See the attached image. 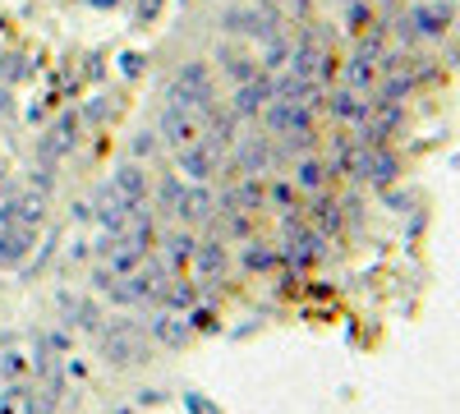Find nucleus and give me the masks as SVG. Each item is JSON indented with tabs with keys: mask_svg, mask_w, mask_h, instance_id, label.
<instances>
[{
	"mask_svg": "<svg viewBox=\"0 0 460 414\" xmlns=\"http://www.w3.org/2000/svg\"><path fill=\"white\" fill-rule=\"evenodd\" d=\"M93 341H97L102 364H106V368H115V373L138 368V364H147V359H152V336H147V327H138V322H129V318L106 322V327L93 336Z\"/></svg>",
	"mask_w": 460,
	"mask_h": 414,
	"instance_id": "f257e3e1",
	"label": "nucleus"
},
{
	"mask_svg": "<svg viewBox=\"0 0 460 414\" xmlns=\"http://www.w3.org/2000/svg\"><path fill=\"white\" fill-rule=\"evenodd\" d=\"M290 51H295V37L281 28V32H272V37H262V42H258V65L267 69V74H281L286 65H290Z\"/></svg>",
	"mask_w": 460,
	"mask_h": 414,
	"instance_id": "4be33fe9",
	"label": "nucleus"
},
{
	"mask_svg": "<svg viewBox=\"0 0 460 414\" xmlns=\"http://www.w3.org/2000/svg\"><path fill=\"white\" fill-rule=\"evenodd\" d=\"M184 318H189V327H194V336H199V331H221V322H217V309H212V304L189 309Z\"/></svg>",
	"mask_w": 460,
	"mask_h": 414,
	"instance_id": "c756f323",
	"label": "nucleus"
},
{
	"mask_svg": "<svg viewBox=\"0 0 460 414\" xmlns=\"http://www.w3.org/2000/svg\"><path fill=\"white\" fill-rule=\"evenodd\" d=\"M0 378H5V383H23L28 378V359L19 350H5V355H0Z\"/></svg>",
	"mask_w": 460,
	"mask_h": 414,
	"instance_id": "c85d7f7f",
	"label": "nucleus"
},
{
	"mask_svg": "<svg viewBox=\"0 0 460 414\" xmlns=\"http://www.w3.org/2000/svg\"><path fill=\"white\" fill-rule=\"evenodd\" d=\"M208 65H212V74H221V79L230 84V88H240V84H249L253 74H262V65H258V56L253 51H244L235 37H226V42H217L212 47V56H208Z\"/></svg>",
	"mask_w": 460,
	"mask_h": 414,
	"instance_id": "39448f33",
	"label": "nucleus"
},
{
	"mask_svg": "<svg viewBox=\"0 0 460 414\" xmlns=\"http://www.w3.org/2000/svg\"><path fill=\"white\" fill-rule=\"evenodd\" d=\"M184 194H189V180L180 171H162L157 184H152V207H162V212H180L184 207Z\"/></svg>",
	"mask_w": 460,
	"mask_h": 414,
	"instance_id": "412c9836",
	"label": "nucleus"
},
{
	"mask_svg": "<svg viewBox=\"0 0 460 414\" xmlns=\"http://www.w3.org/2000/svg\"><path fill=\"white\" fill-rule=\"evenodd\" d=\"M69 221H93V198H74L69 203Z\"/></svg>",
	"mask_w": 460,
	"mask_h": 414,
	"instance_id": "473e14b6",
	"label": "nucleus"
},
{
	"mask_svg": "<svg viewBox=\"0 0 460 414\" xmlns=\"http://www.w3.org/2000/svg\"><path fill=\"white\" fill-rule=\"evenodd\" d=\"M60 304H65V322L74 327V331H88V336H97L102 327H106V313H102V304L97 299H69V295H60Z\"/></svg>",
	"mask_w": 460,
	"mask_h": 414,
	"instance_id": "aec40b11",
	"label": "nucleus"
},
{
	"mask_svg": "<svg viewBox=\"0 0 460 414\" xmlns=\"http://www.w3.org/2000/svg\"><path fill=\"white\" fill-rule=\"evenodd\" d=\"M120 69H125V79H138V74H143V56L138 51H125L120 56Z\"/></svg>",
	"mask_w": 460,
	"mask_h": 414,
	"instance_id": "2f4dec72",
	"label": "nucleus"
},
{
	"mask_svg": "<svg viewBox=\"0 0 460 414\" xmlns=\"http://www.w3.org/2000/svg\"><path fill=\"white\" fill-rule=\"evenodd\" d=\"M194 249H199V235L189 231V225H180V231L162 235V262H166L175 277L189 272V262H194Z\"/></svg>",
	"mask_w": 460,
	"mask_h": 414,
	"instance_id": "6ab92c4d",
	"label": "nucleus"
},
{
	"mask_svg": "<svg viewBox=\"0 0 460 414\" xmlns=\"http://www.w3.org/2000/svg\"><path fill=\"white\" fill-rule=\"evenodd\" d=\"M14 110H19V106H14V92L0 88V116H14Z\"/></svg>",
	"mask_w": 460,
	"mask_h": 414,
	"instance_id": "f704fd0d",
	"label": "nucleus"
},
{
	"mask_svg": "<svg viewBox=\"0 0 460 414\" xmlns=\"http://www.w3.org/2000/svg\"><path fill=\"white\" fill-rule=\"evenodd\" d=\"M125 147H129V162H152L162 153V138H157V129H134Z\"/></svg>",
	"mask_w": 460,
	"mask_h": 414,
	"instance_id": "bb28decb",
	"label": "nucleus"
},
{
	"mask_svg": "<svg viewBox=\"0 0 460 414\" xmlns=\"http://www.w3.org/2000/svg\"><path fill=\"white\" fill-rule=\"evenodd\" d=\"M69 258H74V262H88V258H93V240H74V244H69Z\"/></svg>",
	"mask_w": 460,
	"mask_h": 414,
	"instance_id": "72a5a7b5",
	"label": "nucleus"
},
{
	"mask_svg": "<svg viewBox=\"0 0 460 414\" xmlns=\"http://www.w3.org/2000/svg\"><path fill=\"white\" fill-rule=\"evenodd\" d=\"M152 129H157V138L166 143V147H189L194 138H203V125H199V116L194 110H184V106H171V101H162V110H157V120H152Z\"/></svg>",
	"mask_w": 460,
	"mask_h": 414,
	"instance_id": "1a4fd4ad",
	"label": "nucleus"
},
{
	"mask_svg": "<svg viewBox=\"0 0 460 414\" xmlns=\"http://www.w3.org/2000/svg\"><path fill=\"white\" fill-rule=\"evenodd\" d=\"M111 189L120 194V198H129L134 207H147L152 203V175H147V166L143 162H115V171H111Z\"/></svg>",
	"mask_w": 460,
	"mask_h": 414,
	"instance_id": "f8f14e48",
	"label": "nucleus"
},
{
	"mask_svg": "<svg viewBox=\"0 0 460 414\" xmlns=\"http://www.w3.org/2000/svg\"><path fill=\"white\" fill-rule=\"evenodd\" d=\"M217 212H221V203H217V189H212V184H189L184 207H180L175 216L189 225V231H194V225H212Z\"/></svg>",
	"mask_w": 460,
	"mask_h": 414,
	"instance_id": "dca6fc26",
	"label": "nucleus"
},
{
	"mask_svg": "<svg viewBox=\"0 0 460 414\" xmlns=\"http://www.w3.org/2000/svg\"><path fill=\"white\" fill-rule=\"evenodd\" d=\"M171 277H175V272L166 268L162 258H143V268L125 277V281H129V290H134V304H157V309H162Z\"/></svg>",
	"mask_w": 460,
	"mask_h": 414,
	"instance_id": "9d476101",
	"label": "nucleus"
},
{
	"mask_svg": "<svg viewBox=\"0 0 460 414\" xmlns=\"http://www.w3.org/2000/svg\"><path fill=\"white\" fill-rule=\"evenodd\" d=\"M37 249V231L28 225H0V268H23Z\"/></svg>",
	"mask_w": 460,
	"mask_h": 414,
	"instance_id": "a211bd4d",
	"label": "nucleus"
},
{
	"mask_svg": "<svg viewBox=\"0 0 460 414\" xmlns=\"http://www.w3.org/2000/svg\"><path fill=\"white\" fill-rule=\"evenodd\" d=\"M88 5H93V10H120L125 0H88Z\"/></svg>",
	"mask_w": 460,
	"mask_h": 414,
	"instance_id": "c9c22d12",
	"label": "nucleus"
},
{
	"mask_svg": "<svg viewBox=\"0 0 460 414\" xmlns=\"http://www.w3.org/2000/svg\"><path fill=\"white\" fill-rule=\"evenodd\" d=\"M79 143H84V116L79 110H60L47 125V134L37 138V166H60Z\"/></svg>",
	"mask_w": 460,
	"mask_h": 414,
	"instance_id": "20e7f679",
	"label": "nucleus"
},
{
	"mask_svg": "<svg viewBox=\"0 0 460 414\" xmlns=\"http://www.w3.org/2000/svg\"><path fill=\"white\" fill-rule=\"evenodd\" d=\"M235 262H240V272H249V277H281L286 272L277 240H267V235H253L249 244H240Z\"/></svg>",
	"mask_w": 460,
	"mask_h": 414,
	"instance_id": "9b49d317",
	"label": "nucleus"
},
{
	"mask_svg": "<svg viewBox=\"0 0 460 414\" xmlns=\"http://www.w3.org/2000/svg\"><path fill=\"white\" fill-rule=\"evenodd\" d=\"M79 116H84V129H102L120 116V97H88Z\"/></svg>",
	"mask_w": 460,
	"mask_h": 414,
	"instance_id": "393cba45",
	"label": "nucleus"
},
{
	"mask_svg": "<svg viewBox=\"0 0 460 414\" xmlns=\"http://www.w3.org/2000/svg\"><path fill=\"white\" fill-rule=\"evenodd\" d=\"M115 414H134V410H129V405H120V410H115Z\"/></svg>",
	"mask_w": 460,
	"mask_h": 414,
	"instance_id": "4c0bfd02",
	"label": "nucleus"
},
{
	"mask_svg": "<svg viewBox=\"0 0 460 414\" xmlns=\"http://www.w3.org/2000/svg\"><path fill=\"white\" fill-rule=\"evenodd\" d=\"M194 281H208V286H221L230 277V268H235V253H230V244L221 235H199V249H194Z\"/></svg>",
	"mask_w": 460,
	"mask_h": 414,
	"instance_id": "0eeeda50",
	"label": "nucleus"
},
{
	"mask_svg": "<svg viewBox=\"0 0 460 414\" xmlns=\"http://www.w3.org/2000/svg\"><path fill=\"white\" fill-rule=\"evenodd\" d=\"M28 74H32L28 56H19V51H5V47H0V88H14V84H23Z\"/></svg>",
	"mask_w": 460,
	"mask_h": 414,
	"instance_id": "a878e982",
	"label": "nucleus"
},
{
	"mask_svg": "<svg viewBox=\"0 0 460 414\" xmlns=\"http://www.w3.org/2000/svg\"><path fill=\"white\" fill-rule=\"evenodd\" d=\"M212 235H221L226 244H249L253 235H262V216H249V212H217V221L208 225Z\"/></svg>",
	"mask_w": 460,
	"mask_h": 414,
	"instance_id": "f3484780",
	"label": "nucleus"
},
{
	"mask_svg": "<svg viewBox=\"0 0 460 414\" xmlns=\"http://www.w3.org/2000/svg\"><path fill=\"white\" fill-rule=\"evenodd\" d=\"M162 10H166V0H129V23L134 28H152L162 19Z\"/></svg>",
	"mask_w": 460,
	"mask_h": 414,
	"instance_id": "cd10ccee",
	"label": "nucleus"
},
{
	"mask_svg": "<svg viewBox=\"0 0 460 414\" xmlns=\"http://www.w3.org/2000/svg\"><path fill=\"white\" fill-rule=\"evenodd\" d=\"M184 410L189 414H217V405L208 396H199V392H184Z\"/></svg>",
	"mask_w": 460,
	"mask_h": 414,
	"instance_id": "7c9ffc66",
	"label": "nucleus"
},
{
	"mask_svg": "<svg viewBox=\"0 0 460 414\" xmlns=\"http://www.w3.org/2000/svg\"><path fill=\"white\" fill-rule=\"evenodd\" d=\"M217 23H221L226 37H240V42H262V37H272V32L286 28V5H281V10H267V5H253V0H244V5H226Z\"/></svg>",
	"mask_w": 460,
	"mask_h": 414,
	"instance_id": "7ed1b4c3",
	"label": "nucleus"
},
{
	"mask_svg": "<svg viewBox=\"0 0 460 414\" xmlns=\"http://www.w3.org/2000/svg\"><path fill=\"white\" fill-rule=\"evenodd\" d=\"M0 32H5V37H10V19H5V14H0Z\"/></svg>",
	"mask_w": 460,
	"mask_h": 414,
	"instance_id": "e433bc0d",
	"label": "nucleus"
},
{
	"mask_svg": "<svg viewBox=\"0 0 460 414\" xmlns=\"http://www.w3.org/2000/svg\"><path fill=\"white\" fill-rule=\"evenodd\" d=\"M147 336H152V346H162V350H184L189 341H194V327H189L184 313L157 309V318L147 322Z\"/></svg>",
	"mask_w": 460,
	"mask_h": 414,
	"instance_id": "2eb2a0df",
	"label": "nucleus"
},
{
	"mask_svg": "<svg viewBox=\"0 0 460 414\" xmlns=\"http://www.w3.org/2000/svg\"><path fill=\"white\" fill-rule=\"evenodd\" d=\"M166 101L171 106H184V110H194V116H203L208 106H217V74L203 56H189L175 74H171V84H166Z\"/></svg>",
	"mask_w": 460,
	"mask_h": 414,
	"instance_id": "f03ea898",
	"label": "nucleus"
},
{
	"mask_svg": "<svg viewBox=\"0 0 460 414\" xmlns=\"http://www.w3.org/2000/svg\"><path fill=\"white\" fill-rule=\"evenodd\" d=\"M272 97H277V79L262 69V74H253L249 84H240L235 92H230V110H235L240 120H258V116H262V106L272 101Z\"/></svg>",
	"mask_w": 460,
	"mask_h": 414,
	"instance_id": "ddd939ff",
	"label": "nucleus"
},
{
	"mask_svg": "<svg viewBox=\"0 0 460 414\" xmlns=\"http://www.w3.org/2000/svg\"><path fill=\"white\" fill-rule=\"evenodd\" d=\"M304 203H309V198L295 189L290 175H272V180H267V207H272L277 216H286V212H299L304 216Z\"/></svg>",
	"mask_w": 460,
	"mask_h": 414,
	"instance_id": "b1692460",
	"label": "nucleus"
},
{
	"mask_svg": "<svg viewBox=\"0 0 460 414\" xmlns=\"http://www.w3.org/2000/svg\"><path fill=\"white\" fill-rule=\"evenodd\" d=\"M42 221H47V194H37V189H14L0 203V225H28V231H37Z\"/></svg>",
	"mask_w": 460,
	"mask_h": 414,
	"instance_id": "4468645a",
	"label": "nucleus"
},
{
	"mask_svg": "<svg viewBox=\"0 0 460 414\" xmlns=\"http://www.w3.org/2000/svg\"><path fill=\"white\" fill-rule=\"evenodd\" d=\"M199 304H203V281H189V272L184 277H171L162 309L166 313H189V309H199Z\"/></svg>",
	"mask_w": 460,
	"mask_h": 414,
	"instance_id": "5701e85b",
	"label": "nucleus"
},
{
	"mask_svg": "<svg viewBox=\"0 0 460 414\" xmlns=\"http://www.w3.org/2000/svg\"><path fill=\"white\" fill-rule=\"evenodd\" d=\"M138 212H143V207H134L129 198H120V194L111 189V184H102V189L93 194V221L102 225V235H115V240H120L129 225H134Z\"/></svg>",
	"mask_w": 460,
	"mask_h": 414,
	"instance_id": "6e6552de",
	"label": "nucleus"
},
{
	"mask_svg": "<svg viewBox=\"0 0 460 414\" xmlns=\"http://www.w3.org/2000/svg\"><path fill=\"white\" fill-rule=\"evenodd\" d=\"M221 162H226V153H221L217 143H208V138H194L189 147H180V153H175V171L189 184H217Z\"/></svg>",
	"mask_w": 460,
	"mask_h": 414,
	"instance_id": "423d86ee",
	"label": "nucleus"
}]
</instances>
